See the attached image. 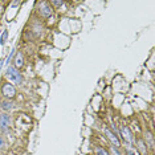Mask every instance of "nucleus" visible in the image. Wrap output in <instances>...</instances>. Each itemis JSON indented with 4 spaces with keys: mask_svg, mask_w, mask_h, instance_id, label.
<instances>
[{
    "mask_svg": "<svg viewBox=\"0 0 155 155\" xmlns=\"http://www.w3.org/2000/svg\"><path fill=\"white\" fill-rule=\"evenodd\" d=\"M5 76H7L8 81L17 83V85H20V83L23 82V76L19 73V70L15 66H8L7 68V74H5Z\"/></svg>",
    "mask_w": 155,
    "mask_h": 155,
    "instance_id": "nucleus-1",
    "label": "nucleus"
},
{
    "mask_svg": "<svg viewBox=\"0 0 155 155\" xmlns=\"http://www.w3.org/2000/svg\"><path fill=\"white\" fill-rule=\"evenodd\" d=\"M1 93H3V95H4V97L13 98L15 94H16V90H15V88H13V85H12V83H8L7 82V83H4V85H3Z\"/></svg>",
    "mask_w": 155,
    "mask_h": 155,
    "instance_id": "nucleus-2",
    "label": "nucleus"
},
{
    "mask_svg": "<svg viewBox=\"0 0 155 155\" xmlns=\"http://www.w3.org/2000/svg\"><path fill=\"white\" fill-rule=\"evenodd\" d=\"M121 134H122L123 141H125L126 143L129 145V146H131L134 141H133V135H131V133H130L129 127H126V126H122V129H121Z\"/></svg>",
    "mask_w": 155,
    "mask_h": 155,
    "instance_id": "nucleus-3",
    "label": "nucleus"
},
{
    "mask_svg": "<svg viewBox=\"0 0 155 155\" xmlns=\"http://www.w3.org/2000/svg\"><path fill=\"white\" fill-rule=\"evenodd\" d=\"M104 131H105V134H106V137L109 138V141H110L111 143L114 145V146H116V147H119V146H121V142H119V139L117 138V135L114 134L113 131H110V130L107 129V127H105V129H104Z\"/></svg>",
    "mask_w": 155,
    "mask_h": 155,
    "instance_id": "nucleus-4",
    "label": "nucleus"
},
{
    "mask_svg": "<svg viewBox=\"0 0 155 155\" xmlns=\"http://www.w3.org/2000/svg\"><path fill=\"white\" fill-rule=\"evenodd\" d=\"M40 13H41V16H44V17H49V16H52V13H53V9H52V7L48 4V3H42V4L40 5Z\"/></svg>",
    "mask_w": 155,
    "mask_h": 155,
    "instance_id": "nucleus-5",
    "label": "nucleus"
},
{
    "mask_svg": "<svg viewBox=\"0 0 155 155\" xmlns=\"http://www.w3.org/2000/svg\"><path fill=\"white\" fill-rule=\"evenodd\" d=\"M11 125V119L7 114H0V127L4 131H8V127Z\"/></svg>",
    "mask_w": 155,
    "mask_h": 155,
    "instance_id": "nucleus-6",
    "label": "nucleus"
},
{
    "mask_svg": "<svg viewBox=\"0 0 155 155\" xmlns=\"http://www.w3.org/2000/svg\"><path fill=\"white\" fill-rule=\"evenodd\" d=\"M23 54H21L20 53V52H19V53L16 54V58H15V68H16V69H17V68H21V66H23Z\"/></svg>",
    "mask_w": 155,
    "mask_h": 155,
    "instance_id": "nucleus-7",
    "label": "nucleus"
},
{
    "mask_svg": "<svg viewBox=\"0 0 155 155\" xmlns=\"http://www.w3.org/2000/svg\"><path fill=\"white\" fill-rule=\"evenodd\" d=\"M0 107H1L4 111H11L12 109H13V104L9 102V101H3L1 102V106H0Z\"/></svg>",
    "mask_w": 155,
    "mask_h": 155,
    "instance_id": "nucleus-8",
    "label": "nucleus"
},
{
    "mask_svg": "<svg viewBox=\"0 0 155 155\" xmlns=\"http://www.w3.org/2000/svg\"><path fill=\"white\" fill-rule=\"evenodd\" d=\"M7 39H8V31H4V32L1 33V39H0V44L4 45L5 42H7Z\"/></svg>",
    "mask_w": 155,
    "mask_h": 155,
    "instance_id": "nucleus-9",
    "label": "nucleus"
},
{
    "mask_svg": "<svg viewBox=\"0 0 155 155\" xmlns=\"http://www.w3.org/2000/svg\"><path fill=\"white\" fill-rule=\"evenodd\" d=\"M138 146H139V148H141L142 154H145V155L147 154V148H146V146H145V142L143 141H139L138 142Z\"/></svg>",
    "mask_w": 155,
    "mask_h": 155,
    "instance_id": "nucleus-10",
    "label": "nucleus"
},
{
    "mask_svg": "<svg viewBox=\"0 0 155 155\" xmlns=\"http://www.w3.org/2000/svg\"><path fill=\"white\" fill-rule=\"evenodd\" d=\"M97 155H109L106 150H104L102 147H97Z\"/></svg>",
    "mask_w": 155,
    "mask_h": 155,
    "instance_id": "nucleus-11",
    "label": "nucleus"
},
{
    "mask_svg": "<svg viewBox=\"0 0 155 155\" xmlns=\"http://www.w3.org/2000/svg\"><path fill=\"white\" fill-rule=\"evenodd\" d=\"M110 151H111V154H113V155H122V154H121L119 153V151H118V148H117V147H110Z\"/></svg>",
    "mask_w": 155,
    "mask_h": 155,
    "instance_id": "nucleus-12",
    "label": "nucleus"
},
{
    "mask_svg": "<svg viewBox=\"0 0 155 155\" xmlns=\"http://www.w3.org/2000/svg\"><path fill=\"white\" fill-rule=\"evenodd\" d=\"M15 52H16V49H12V52H11V53H9V56L7 57V64H9V63H11V60H12V57H13Z\"/></svg>",
    "mask_w": 155,
    "mask_h": 155,
    "instance_id": "nucleus-13",
    "label": "nucleus"
},
{
    "mask_svg": "<svg viewBox=\"0 0 155 155\" xmlns=\"http://www.w3.org/2000/svg\"><path fill=\"white\" fill-rule=\"evenodd\" d=\"M52 4L57 5V7H61V5L64 4V1H61V0H53V1H52Z\"/></svg>",
    "mask_w": 155,
    "mask_h": 155,
    "instance_id": "nucleus-14",
    "label": "nucleus"
},
{
    "mask_svg": "<svg viewBox=\"0 0 155 155\" xmlns=\"http://www.w3.org/2000/svg\"><path fill=\"white\" fill-rule=\"evenodd\" d=\"M5 146V142H4V139H3L1 137H0V148H4Z\"/></svg>",
    "mask_w": 155,
    "mask_h": 155,
    "instance_id": "nucleus-15",
    "label": "nucleus"
},
{
    "mask_svg": "<svg viewBox=\"0 0 155 155\" xmlns=\"http://www.w3.org/2000/svg\"><path fill=\"white\" fill-rule=\"evenodd\" d=\"M147 138H148V141H150L151 146H153V135H151V134H150V133H147Z\"/></svg>",
    "mask_w": 155,
    "mask_h": 155,
    "instance_id": "nucleus-16",
    "label": "nucleus"
},
{
    "mask_svg": "<svg viewBox=\"0 0 155 155\" xmlns=\"http://www.w3.org/2000/svg\"><path fill=\"white\" fill-rule=\"evenodd\" d=\"M129 155H138V154L135 153L134 150H131V148H130V150H129Z\"/></svg>",
    "mask_w": 155,
    "mask_h": 155,
    "instance_id": "nucleus-17",
    "label": "nucleus"
},
{
    "mask_svg": "<svg viewBox=\"0 0 155 155\" xmlns=\"http://www.w3.org/2000/svg\"><path fill=\"white\" fill-rule=\"evenodd\" d=\"M3 63H4V60H3V58H0V70H1V68H3Z\"/></svg>",
    "mask_w": 155,
    "mask_h": 155,
    "instance_id": "nucleus-18",
    "label": "nucleus"
}]
</instances>
